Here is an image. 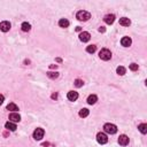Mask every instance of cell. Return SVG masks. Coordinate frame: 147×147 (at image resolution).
Segmentation results:
<instances>
[{
  "label": "cell",
  "mask_w": 147,
  "mask_h": 147,
  "mask_svg": "<svg viewBox=\"0 0 147 147\" xmlns=\"http://www.w3.org/2000/svg\"><path fill=\"white\" fill-rule=\"evenodd\" d=\"M103 130H105L106 133L115 134L117 132V126L113 124V123H106V124L103 125Z\"/></svg>",
  "instance_id": "1"
},
{
  "label": "cell",
  "mask_w": 147,
  "mask_h": 147,
  "mask_svg": "<svg viewBox=\"0 0 147 147\" xmlns=\"http://www.w3.org/2000/svg\"><path fill=\"white\" fill-rule=\"evenodd\" d=\"M76 17L78 21H87V20L91 19V14L86 10H79L78 13H77Z\"/></svg>",
  "instance_id": "2"
},
{
  "label": "cell",
  "mask_w": 147,
  "mask_h": 147,
  "mask_svg": "<svg viewBox=\"0 0 147 147\" xmlns=\"http://www.w3.org/2000/svg\"><path fill=\"white\" fill-rule=\"evenodd\" d=\"M99 57L101 60H103V61H108V60H110L111 57V52L107 50V48H103V50H101L99 52Z\"/></svg>",
  "instance_id": "3"
},
{
  "label": "cell",
  "mask_w": 147,
  "mask_h": 147,
  "mask_svg": "<svg viewBox=\"0 0 147 147\" xmlns=\"http://www.w3.org/2000/svg\"><path fill=\"white\" fill-rule=\"evenodd\" d=\"M44 134H45V131L43 130L42 128H38L33 131V138L34 140H42L44 138Z\"/></svg>",
  "instance_id": "4"
},
{
  "label": "cell",
  "mask_w": 147,
  "mask_h": 147,
  "mask_svg": "<svg viewBox=\"0 0 147 147\" xmlns=\"http://www.w3.org/2000/svg\"><path fill=\"white\" fill-rule=\"evenodd\" d=\"M97 140L99 144H101V145H105V144H107L108 142V138L106 136V133H103V132H99V133L97 134Z\"/></svg>",
  "instance_id": "5"
},
{
  "label": "cell",
  "mask_w": 147,
  "mask_h": 147,
  "mask_svg": "<svg viewBox=\"0 0 147 147\" xmlns=\"http://www.w3.org/2000/svg\"><path fill=\"white\" fill-rule=\"evenodd\" d=\"M91 38V34L89 32H86V31H83V32H80L79 34V40L83 43H87L89 40H90Z\"/></svg>",
  "instance_id": "6"
},
{
  "label": "cell",
  "mask_w": 147,
  "mask_h": 147,
  "mask_svg": "<svg viewBox=\"0 0 147 147\" xmlns=\"http://www.w3.org/2000/svg\"><path fill=\"white\" fill-rule=\"evenodd\" d=\"M0 30L2 31V32H7V31L10 30V23L8 21H4L0 23Z\"/></svg>",
  "instance_id": "7"
},
{
  "label": "cell",
  "mask_w": 147,
  "mask_h": 147,
  "mask_svg": "<svg viewBox=\"0 0 147 147\" xmlns=\"http://www.w3.org/2000/svg\"><path fill=\"white\" fill-rule=\"evenodd\" d=\"M119 144L121 146H126L129 144V137L125 134H121L119 137Z\"/></svg>",
  "instance_id": "8"
},
{
  "label": "cell",
  "mask_w": 147,
  "mask_h": 147,
  "mask_svg": "<svg viewBox=\"0 0 147 147\" xmlns=\"http://www.w3.org/2000/svg\"><path fill=\"white\" fill-rule=\"evenodd\" d=\"M67 98H68L69 101H76V100L78 99V93L75 91H69L67 94Z\"/></svg>",
  "instance_id": "9"
},
{
  "label": "cell",
  "mask_w": 147,
  "mask_h": 147,
  "mask_svg": "<svg viewBox=\"0 0 147 147\" xmlns=\"http://www.w3.org/2000/svg\"><path fill=\"white\" fill-rule=\"evenodd\" d=\"M103 21L107 23V24H113L115 21V15L114 14H107V15L105 16V19H103Z\"/></svg>",
  "instance_id": "10"
},
{
  "label": "cell",
  "mask_w": 147,
  "mask_h": 147,
  "mask_svg": "<svg viewBox=\"0 0 147 147\" xmlns=\"http://www.w3.org/2000/svg\"><path fill=\"white\" fill-rule=\"evenodd\" d=\"M9 121L13 123H16V122H20L21 121V116H20L17 113H11L9 115Z\"/></svg>",
  "instance_id": "11"
},
{
  "label": "cell",
  "mask_w": 147,
  "mask_h": 147,
  "mask_svg": "<svg viewBox=\"0 0 147 147\" xmlns=\"http://www.w3.org/2000/svg\"><path fill=\"white\" fill-rule=\"evenodd\" d=\"M131 43H132V40L130 37H123L121 39V44H122V46H124V47H129L131 45Z\"/></svg>",
  "instance_id": "12"
},
{
  "label": "cell",
  "mask_w": 147,
  "mask_h": 147,
  "mask_svg": "<svg viewBox=\"0 0 147 147\" xmlns=\"http://www.w3.org/2000/svg\"><path fill=\"white\" fill-rule=\"evenodd\" d=\"M5 126H6V129H7V130H10V131H15L16 129H17V126H16V124L15 123H13V122H7L5 124Z\"/></svg>",
  "instance_id": "13"
},
{
  "label": "cell",
  "mask_w": 147,
  "mask_h": 147,
  "mask_svg": "<svg viewBox=\"0 0 147 147\" xmlns=\"http://www.w3.org/2000/svg\"><path fill=\"white\" fill-rule=\"evenodd\" d=\"M120 24L123 25V27H129L131 24V21L128 17H122V19H120Z\"/></svg>",
  "instance_id": "14"
},
{
  "label": "cell",
  "mask_w": 147,
  "mask_h": 147,
  "mask_svg": "<svg viewBox=\"0 0 147 147\" xmlns=\"http://www.w3.org/2000/svg\"><path fill=\"white\" fill-rule=\"evenodd\" d=\"M98 101V97L96 96V94H91V96H89L87 98V103L89 105H94Z\"/></svg>",
  "instance_id": "15"
},
{
  "label": "cell",
  "mask_w": 147,
  "mask_h": 147,
  "mask_svg": "<svg viewBox=\"0 0 147 147\" xmlns=\"http://www.w3.org/2000/svg\"><path fill=\"white\" fill-rule=\"evenodd\" d=\"M7 110H10L13 113H16V110H19V107L15 105V103H8L7 105Z\"/></svg>",
  "instance_id": "16"
},
{
  "label": "cell",
  "mask_w": 147,
  "mask_h": 147,
  "mask_svg": "<svg viewBox=\"0 0 147 147\" xmlns=\"http://www.w3.org/2000/svg\"><path fill=\"white\" fill-rule=\"evenodd\" d=\"M59 25L61 28H68L69 27V21L67 19H61L59 21Z\"/></svg>",
  "instance_id": "17"
},
{
  "label": "cell",
  "mask_w": 147,
  "mask_h": 147,
  "mask_svg": "<svg viewBox=\"0 0 147 147\" xmlns=\"http://www.w3.org/2000/svg\"><path fill=\"white\" fill-rule=\"evenodd\" d=\"M89 114H90V111H89V109H86V108H83L79 110V116L83 117V119H84V117H87Z\"/></svg>",
  "instance_id": "18"
},
{
  "label": "cell",
  "mask_w": 147,
  "mask_h": 147,
  "mask_svg": "<svg viewBox=\"0 0 147 147\" xmlns=\"http://www.w3.org/2000/svg\"><path fill=\"white\" fill-rule=\"evenodd\" d=\"M138 129H139V131L142 132L143 134H146L147 133V124H145V123L140 124L139 126H138Z\"/></svg>",
  "instance_id": "19"
},
{
  "label": "cell",
  "mask_w": 147,
  "mask_h": 147,
  "mask_svg": "<svg viewBox=\"0 0 147 147\" xmlns=\"http://www.w3.org/2000/svg\"><path fill=\"white\" fill-rule=\"evenodd\" d=\"M21 28H22V30H23V31H25V32H28V31H30V29H31V25L29 24L28 22H24V23H22Z\"/></svg>",
  "instance_id": "20"
},
{
  "label": "cell",
  "mask_w": 147,
  "mask_h": 147,
  "mask_svg": "<svg viewBox=\"0 0 147 147\" xmlns=\"http://www.w3.org/2000/svg\"><path fill=\"white\" fill-rule=\"evenodd\" d=\"M96 51H97V46L96 45H89L87 47H86V52H87V53H92V54H93Z\"/></svg>",
  "instance_id": "21"
},
{
  "label": "cell",
  "mask_w": 147,
  "mask_h": 147,
  "mask_svg": "<svg viewBox=\"0 0 147 147\" xmlns=\"http://www.w3.org/2000/svg\"><path fill=\"white\" fill-rule=\"evenodd\" d=\"M116 73L119 74L120 76H123V75H125L126 70H125V68H124V67H122V66H120V67H117V69H116Z\"/></svg>",
  "instance_id": "22"
},
{
  "label": "cell",
  "mask_w": 147,
  "mask_h": 147,
  "mask_svg": "<svg viewBox=\"0 0 147 147\" xmlns=\"http://www.w3.org/2000/svg\"><path fill=\"white\" fill-rule=\"evenodd\" d=\"M47 76L50 77V78H52V79H55V78H57V77H59V74H57V73H52V71H50V73H47Z\"/></svg>",
  "instance_id": "23"
},
{
  "label": "cell",
  "mask_w": 147,
  "mask_h": 147,
  "mask_svg": "<svg viewBox=\"0 0 147 147\" xmlns=\"http://www.w3.org/2000/svg\"><path fill=\"white\" fill-rule=\"evenodd\" d=\"M83 84H84V82H83L82 79H76L75 80V86H76V87H82Z\"/></svg>",
  "instance_id": "24"
},
{
  "label": "cell",
  "mask_w": 147,
  "mask_h": 147,
  "mask_svg": "<svg viewBox=\"0 0 147 147\" xmlns=\"http://www.w3.org/2000/svg\"><path fill=\"white\" fill-rule=\"evenodd\" d=\"M129 68H130V70H132V71H136V70H138V68H139V67H138L137 63H131Z\"/></svg>",
  "instance_id": "25"
},
{
  "label": "cell",
  "mask_w": 147,
  "mask_h": 147,
  "mask_svg": "<svg viewBox=\"0 0 147 147\" xmlns=\"http://www.w3.org/2000/svg\"><path fill=\"white\" fill-rule=\"evenodd\" d=\"M4 100H5V98H4V96L2 94H0V106L2 105V102H4Z\"/></svg>",
  "instance_id": "26"
},
{
  "label": "cell",
  "mask_w": 147,
  "mask_h": 147,
  "mask_svg": "<svg viewBox=\"0 0 147 147\" xmlns=\"http://www.w3.org/2000/svg\"><path fill=\"white\" fill-rule=\"evenodd\" d=\"M99 31H100V32H105V28H103V27H100Z\"/></svg>",
  "instance_id": "27"
},
{
  "label": "cell",
  "mask_w": 147,
  "mask_h": 147,
  "mask_svg": "<svg viewBox=\"0 0 147 147\" xmlns=\"http://www.w3.org/2000/svg\"><path fill=\"white\" fill-rule=\"evenodd\" d=\"M52 98H53V99H56V98H57V94H56V93L53 94V96H52Z\"/></svg>",
  "instance_id": "28"
}]
</instances>
